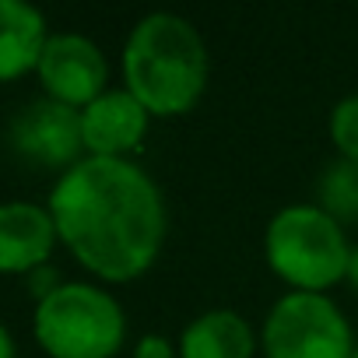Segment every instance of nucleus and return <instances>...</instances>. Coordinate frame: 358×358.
<instances>
[{"label": "nucleus", "instance_id": "nucleus-1", "mask_svg": "<svg viewBox=\"0 0 358 358\" xmlns=\"http://www.w3.org/2000/svg\"><path fill=\"white\" fill-rule=\"evenodd\" d=\"M46 208L60 243L102 281H134L162 253V190L130 158H81L60 172Z\"/></svg>", "mask_w": 358, "mask_h": 358}, {"label": "nucleus", "instance_id": "nucleus-2", "mask_svg": "<svg viewBox=\"0 0 358 358\" xmlns=\"http://www.w3.org/2000/svg\"><path fill=\"white\" fill-rule=\"evenodd\" d=\"M208 46L194 22L155 11L141 18L123 46L127 92L151 116H179L208 88Z\"/></svg>", "mask_w": 358, "mask_h": 358}, {"label": "nucleus", "instance_id": "nucleus-3", "mask_svg": "<svg viewBox=\"0 0 358 358\" xmlns=\"http://www.w3.org/2000/svg\"><path fill=\"white\" fill-rule=\"evenodd\" d=\"M264 257L271 271L292 285V292L323 295L348 274L351 246L337 218L320 204L281 208L264 232Z\"/></svg>", "mask_w": 358, "mask_h": 358}, {"label": "nucleus", "instance_id": "nucleus-4", "mask_svg": "<svg viewBox=\"0 0 358 358\" xmlns=\"http://www.w3.org/2000/svg\"><path fill=\"white\" fill-rule=\"evenodd\" d=\"M32 330L50 358H113L127 337L120 302L88 281H64L39 299Z\"/></svg>", "mask_w": 358, "mask_h": 358}, {"label": "nucleus", "instance_id": "nucleus-5", "mask_svg": "<svg viewBox=\"0 0 358 358\" xmlns=\"http://www.w3.org/2000/svg\"><path fill=\"white\" fill-rule=\"evenodd\" d=\"M267 358H355V341L344 313L313 292L281 295L264 320Z\"/></svg>", "mask_w": 358, "mask_h": 358}, {"label": "nucleus", "instance_id": "nucleus-6", "mask_svg": "<svg viewBox=\"0 0 358 358\" xmlns=\"http://www.w3.org/2000/svg\"><path fill=\"white\" fill-rule=\"evenodd\" d=\"M8 141L15 155L43 169H74L85 151L81 137V109H71L53 99H36L18 109L11 120Z\"/></svg>", "mask_w": 358, "mask_h": 358}, {"label": "nucleus", "instance_id": "nucleus-7", "mask_svg": "<svg viewBox=\"0 0 358 358\" xmlns=\"http://www.w3.org/2000/svg\"><path fill=\"white\" fill-rule=\"evenodd\" d=\"M39 85L46 92V99L64 102L71 109H85L88 102H95L109 81V64L102 57V50L78 32H57L46 39V50L39 57Z\"/></svg>", "mask_w": 358, "mask_h": 358}, {"label": "nucleus", "instance_id": "nucleus-8", "mask_svg": "<svg viewBox=\"0 0 358 358\" xmlns=\"http://www.w3.org/2000/svg\"><path fill=\"white\" fill-rule=\"evenodd\" d=\"M151 113L127 92L109 88L81 109V137L88 158H127L148 134Z\"/></svg>", "mask_w": 358, "mask_h": 358}, {"label": "nucleus", "instance_id": "nucleus-9", "mask_svg": "<svg viewBox=\"0 0 358 358\" xmlns=\"http://www.w3.org/2000/svg\"><path fill=\"white\" fill-rule=\"evenodd\" d=\"M57 243L50 208L29 201L0 204V274H32L46 267Z\"/></svg>", "mask_w": 358, "mask_h": 358}, {"label": "nucleus", "instance_id": "nucleus-10", "mask_svg": "<svg viewBox=\"0 0 358 358\" xmlns=\"http://www.w3.org/2000/svg\"><path fill=\"white\" fill-rule=\"evenodd\" d=\"M50 29L43 11L25 0H0V81H15L39 67Z\"/></svg>", "mask_w": 358, "mask_h": 358}, {"label": "nucleus", "instance_id": "nucleus-11", "mask_svg": "<svg viewBox=\"0 0 358 358\" xmlns=\"http://www.w3.org/2000/svg\"><path fill=\"white\" fill-rule=\"evenodd\" d=\"M257 334L236 309H208L179 334V358H253Z\"/></svg>", "mask_w": 358, "mask_h": 358}, {"label": "nucleus", "instance_id": "nucleus-12", "mask_svg": "<svg viewBox=\"0 0 358 358\" xmlns=\"http://www.w3.org/2000/svg\"><path fill=\"white\" fill-rule=\"evenodd\" d=\"M320 208L337 218V222H355L358 218V162L337 158L323 169L320 176Z\"/></svg>", "mask_w": 358, "mask_h": 358}, {"label": "nucleus", "instance_id": "nucleus-13", "mask_svg": "<svg viewBox=\"0 0 358 358\" xmlns=\"http://www.w3.org/2000/svg\"><path fill=\"white\" fill-rule=\"evenodd\" d=\"M330 141L341 158L358 162V95H348L330 109Z\"/></svg>", "mask_w": 358, "mask_h": 358}, {"label": "nucleus", "instance_id": "nucleus-14", "mask_svg": "<svg viewBox=\"0 0 358 358\" xmlns=\"http://www.w3.org/2000/svg\"><path fill=\"white\" fill-rule=\"evenodd\" d=\"M179 348H172L162 334H144L134 348V358H176Z\"/></svg>", "mask_w": 358, "mask_h": 358}, {"label": "nucleus", "instance_id": "nucleus-15", "mask_svg": "<svg viewBox=\"0 0 358 358\" xmlns=\"http://www.w3.org/2000/svg\"><path fill=\"white\" fill-rule=\"evenodd\" d=\"M0 358H18V348H15V337L11 330L0 323Z\"/></svg>", "mask_w": 358, "mask_h": 358}, {"label": "nucleus", "instance_id": "nucleus-16", "mask_svg": "<svg viewBox=\"0 0 358 358\" xmlns=\"http://www.w3.org/2000/svg\"><path fill=\"white\" fill-rule=\"evenodd\" d=\"M344 281L358 292V246H351V260H348V274H344Z\"/></svg>", "mask_w": 358, "mask_h": 358}, {"label": "nucleus", "instance_id": "nucleus-17", "mask_svg": "<svg viewBox=\"0 0 358 358\" xmlns=\"http://www.w3.org/2000/svg\"><path fill=\"white\" fill-rule=\"evenodd\" d=\"M355 358H358V348H355Z\"/></svg>", "mask_w": 358, "mask_h": 358}]
</instances>
